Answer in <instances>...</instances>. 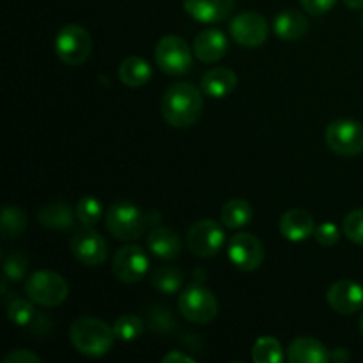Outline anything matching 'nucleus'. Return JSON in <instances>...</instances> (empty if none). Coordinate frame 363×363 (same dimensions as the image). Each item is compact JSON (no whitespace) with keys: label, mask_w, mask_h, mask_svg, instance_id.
Wrapping results in <instances>:
<instances>
[{"label":"nucleus","mask_w":363,"mask_h":363,"mask_svg":"<svg viewBox=\"0 0 363 363\" xmlns=\"http://www.w3.org/2000/svg\"><path fill=\"white\" fill-rule=\"evenodd\" d=\"M314 238L319 245H323V247H333V245L339 243L340 230L333 222H325L319 227H315Z\"/></svg>","instance_id":"33"},{"label":"nucleus","mask_w":363,"mask_h":363,"mask_svg":"<svg viewBox=\"0 0 363 363\" xmlns=\"http://www.w3.org/2000/svg\"><path fill=\"white\" fill-rule=\"evenodd\" d=\"M344 4H346L350 9L353 11H358V9H363V0H342Z\"/></svg>","instance_id":"39"},{"label":"nucleus","mask_w":363,"mask_h":363,"mask_svg":"<svg viewBox=\"0 0 363 363\" xmlns=\"http://www.w3.org/2000/svg\"><path fill=\"white\" fill-rule=\"evenodd\" d=\"M330 357H332V362L335 363H346L351 358V354L346 347H337V350H333L330 353Z\"/></svg>","instance_id":"38"},{"label":"nucleus","mask_w":363,"mask_h":363,"mask_svg":"<svg viewBox=\"0 0 363 363\" xmlns=\"http://www.w3.org/2000/svg\"><path fill=\"white\" fill-rule=\"evenodd\" d=\"M92 52V39L82 25H64L55 38V53L67 66H80Z\"/></svg>","instance_id":"7"},{"label":"nucleus","mask_w":363,"mask_h":363,"mask_svg":"<svg viewBox=\"0 0 363 363\" xmlns=\"http://www.w3.org/2000/svg\"><path fill=\"white\" fill-rule=\"evenodd\" d=\"M326 301L337 314H354L363 308V286L353 280H339L328 289Z\"/></svg>","instance_id":"14"},{"label":"nucleus","mask_w":363,"mask_h":363,"mask_svg":"<svg viewBox=\"0 0 363 363\" xmlns=\"http://www.w3.org/2000/svg\"><path fill=\"white\" fill-rule=\"evenodd\" d=\"M152 77V69L142 57H128L119 66V80L126 87L138 89L147 84Z\"/></svg>","instance_id":"23"},{"label":"nucleus","mask_w":363,"mask_h":363,"mask_svg":"<svg viewBox=\"0 0 363 363\" xmlns=\"http://www.w3.org/2000/svg\"><path fill=\"white\" fill-rule=\"evenodd\" d=\"M229 48L225 34L218 28H208V30L199 32L194 41V53L201 62L213 64L223 59Z\"/></svg>","instance_id":"17"},{"label":"nucleus","mask_w":363,"mask_h":363,"mask_svg":"<svg viewBox=\"0 0 363 363\" xmlns=\"http://www.w3.org/2000/svg\"><path fill=\"white\" fill-rule=\"evenodd\" d=\"M69 293L66 279L55 272H35L25 282V294L39 307H59Z\"/></svg>","instance_id":"4"},{"label":"nucleus","mask_w":363,"mask_h":363,"mask_svg":"<svg viewBox=\"0 0 363 363\" xmlns=\"http://www.w3.org/2000/svg\"><path fill=\"white\" fill-rule=\"evenodd\" d=\"M112 328L113 333H116V339L123 340V342H131V340H137L142 335V332H144V323H142V319L138 315L124 314L121 318H117Z\"/></svg>","instance_id":"29"},{"label":"nucleus","mask_w":363,"mask_h":363,"mask_svg":"<svg viewBox=\"0 0 363 363\" xmlns=\"http://www.w3.org/2000/svg\"><path fill=\"white\" fill-rule=\"evenodd\" d=\"M279 229L286 240L293 241V243H300V241H305L311 236H314V216L308 211H305V209L293 208L280 216Z\"/></svg>","instance_id":"15"},{"label":"nucleus","mask_w":363,"mask_h":363,"mask_svg":"<svg viewBox=\"0 0 363 363\" xmlns=\"http://www.w3.org/2000/svg\"><path fill=\"white\" fill-rule=\"evenodd\" d=\"M287 360L291 363H328L332 362V357L319 340L312 337H298L287 350Z\"/></svg>","instance_id":"19"},{"label":"nucleus","mask_w":363,"mask_h":363,"mask_svg":"<svg viewBox=\"0 0 363 363\" xmlns=\"http://www.w3.org/2000/svg\"><path fill=\"white\" fill-rule=\"evenodd\" d=\"M273 30L284 41H298L308 32V20L296 9H286L275 18Z\"/></svg>","instance_id":"21"},{"label":"nucleus","mask_w":363,"mask_h":363,"mask_svg":"<svg viewBox=\"0 0 363 363\" xmlns=\"http://www.w3.org/2000/svg\"><path fill=\"white\" fill-rule=\"evenodd\" d=\"M147 248L155 257L172 261L183 250V241L176 230L169 227H155L147 236Z\"/></svg>","instance_id":"18"},{"label":"nucleus","mask_w":363,"mask_h":363,"mask_svg":"<svg viewBox=\"0 0 363 363\" xmlns=\"http://www.w3.org/2000/svg\"><path fill=\"white\" fill-rule=\"evenodd\" d=\"M69 340L74 350L89 358L105 357L116 340L112 326L96 318H78L69 328Z\"/></svg>","instance_id":"2"},{"label":"nucleus","mask_w":363,"mask_h":363,"mask_svg":"<svg viewBox=\"0 0 363 363\" xmlns=\"http://www.w3.org/2000/svg\"><path fill=\"white\" fill-rule=\"evenodd\" d=\"M77 213L66 202H50L38 213V222L50 230H67L74 225Z\"/></svg>","instance_id":"22"},{"label":"nucleus","mask_w":363,"mask_h":363,"mask_svg":"<svg viewBox=\"0 0 363 363\" xmlns=\"http://www.w3.org/2000/svg\"><path fill=\"white\" fill-rule=\"evenodd\" d=\"M204 92L188 82H176L162 98V116L174 128H190L199 121L204 106Z\"/></svg>","instance_id":"1"},{"label":"nucleus","mask_w":363,"mask_h":363,"mask_svg":"<svg viewBox=\"0 0 363 363\" xmlns=\"http://www.w3.org/2000/svg\"><path fill=\"white\" fill-rule=\"evenodd\" d=\"M360 332H362V335H363V314H362V318H360Z\"/></svg>","instance_id":"40"},{"label":"nucleus","mask_w":363,"mask_h":363,"mask_svg":"<svg viewBox=\"0 0 363 363\" xmlns=\"http://www.w3.org/2000/svg\"><path fill=\"white\" fill-rule=\"evenodd\" d=\"M163 363H177V362H181V363H194L195 360L191 357H188V354H184V353H181V351H170V353H167L165 357H163V360H162Z\"/></svg>","instance_id":"37"},{"label":"nucleus","mask_w":363,"mask_h":363,"mask_svg":"<svg viewBox=\"0 0 363 363\" xmlns=\"http://www.w3.org/2000/svg\"><path fill=\"white\" fill-rule=\"evenodd\" d=\"M112 272L123 284H137L147 275L149 257L137 245H126L113 255Z\"/></svg>","instance_id":"11"},{"label":"nucleus","mask_w":363,"mask_h":363,"mask_svg":"<svg viewBox=\"0 0 363 363\" xmlns=\"http://www.w3.org/2000/svg\"><path fill=\"white\" fill-rule=\"evenodd\" d=\"M254 218V209L245 199H233L222 209V223L227 229H243Z\"/></svg>","instance_id":"24"},{"label":"nucleus","mask_w":363,"mask_h":363,"mask_svg":"<svg viewBox=\"0 0 363 363\" xmlns=\"http://www.w3.org/2000/svg\"><path fill=\"white\" fill-rule=\"evenodd\" d=\"M28 269V257L23 254V252H13L9 257H6L4 261V275L9 280H18L25 279Z\"/></svg>","instance_id":"31"},{"label":"nucleus","mask_w":363,"mask_h":363,"mask_svg":"<svg viewBox=\"0 0 363 363\" xmlns=\"http://www.w3.org/2000/svg\"><path fill=\"white\" fill-rule=\"evenodd\" d=\"M342 233L354 245H363V208L354 209L344 218Z\"/></svg>","instance_id":"32"},{"label":"nucleus","mask_w":363,"mask_h":363,"mask_svg":"<svg viewBox=\"0 0 363 363\" xmlns=\"http://www.w3.org/2000/svg\"><path fill=\"white\" fill-rule=\"evenodd\" d=\"M362 23H363V14H362Z\"/></svg>","instance_id":"41"},{"label":"nucleus","mask_w":363,"mask_h":363,"mask_svg":"<svg viewBox=\"0 0 363 363\" xmlns=\"http://www.w3.org/2000/svg\"><path fill=\"white\" fill-rule=\"evenodd\" d=\"M227 255L238 269L250 273L261 268L264 261V247L254 234L240 233L227 241Z\"/></svg>","instance_id":"10"},{"label":"nucleus","mask_w":363,"mask_h":363,"mask_svg":"<svg viewBox=\"0 0 363 363\" xmlns=\"http://www.w3.org/2000/svg\"><path fill=\"white\" fill-rule=\"evenodd\" d=\"M194 50H190L188 43L179 35H165L156 43L155 60L156 66L170 77H181L188 73L194 64Z\"/></svg>","instance_id":"5"},{"label":"nucleus","mask_w":363,"mask_h":363,"mask_svg":"<svg viewBox=\"0 0 363 363\" xmlns=\"http://www.w3.org/2000/svg\"><path fill=\"white\" fill-rule=\"evenodd\" d=\"M39 362H41V358L28 350L11 351L9 354L4 357V363H39Z\"/></svg>","instance_id":"36"},{"label":"nucleus","mask_w":363,"mask_h":363,"mask_svg":"<svg viewBox=\"0 0 363 363\" xmlns=\"http://www.w3.org/2000/svg\"><path fill=\"white\" fill-rule=\"evenodd\" d=\"M238 77L229 67H213L206 71L201 80V91L209 98H225L236 89Z\"/></svg>","instance_id":"20"},{"label":"nucleus","mask_w":363,"mask_h":363,"mask_svg":"<svg viewBox=\"0 0 363 363\" xmlns=\"http://www.w3.org/2000/svg\"><path fill=\"white\" fill-rule=\"evenodd\" d=\"M74 213H77V220L82 225L94 227L103 215V204L99 199L87 195V197H82L78 201V204L74 206Z\"/></svg>","instance_id":"28"},{"label":"nucleus","mask_w":363,"mask_h":363,"mask_svg":"<svg viewBox=\"0 0 363 363\" xmlns=\"http://www.w3.org/2000/svg\"><path fill=\"white\" fill-rule=\"evenodd\" d=\"M326 145L335 155L353 158L363 152V124L353 119H335L325 131Z\"/></svg>","instance_id":"8"},{"label":"nucleus","mask_w":363,"mask_h":363,"mask_svg":"<svg viewBox=\"0 0 363 363\" xmlns=\"http://www.w3.org/2000/svg\"><path fill=\"white\" fill-rule=\"evenodd\" d=\"M252 360L255 363H280L284 360V350L275 337H261L254 344Z\"/></svg>","instance_id":"27"},{"label":"nucleus","mask_w":363,"mask_h":363,"mask_svg":"<svg viewBox=\"0 0 363 363\" xmlns=\"http://www.w3.org/2000/svg\"><path fill=\"white\" fill-rule=\"evenodd\" d=\"M339 0H301V6L312 16H321L332 11Z\"/></svg>","instance_id":"35"},{"label":"nucleus","mask_w":363,"mask_h":363,"mask_svg":"<svg viewBox=\"0 0 363 363\" xmlns=\"http://www.w3.org/2000/svg\"><path fill=\"white\" fill-rule=\"evenodd\" d=\"M151 284L163 294L179 293L183 289L184 275L174 266H160L151 277Z\"/></svg>","instance_id":"25"},{"label":"nucleus","mask_w":363,"mask_h":363,"mask_svg":"<svg viewBox=\"0 0 363 363\" xmlns=\"http://www.w3.org/2000/svg\"><path fill=\"white\" fill-rule=\"evenodd\" d=\"M174 315L172 312H169L165 308V305H162V307L155 308V311L151 312V326L152 330H169L174 326Z\"/></svg>","instance_id":"34"},{"label":"nucleus","mask_w":363,"mask_h":363,"mask_svg":"<svg viewBox=\"0 0 363 363\" xmlns=\"http://www.w3.org/2000/svg\"><path fill=\"white\" fill-rule=\"evenodd\" d=\"M4 240H16L27 229V215L18 206H6L2 209V222H0Z\"/></svg>","instance_id":"26"},{"label":"nucleus","mask_w":363,"mask_h":363,"mask_svg":"<svg viewBox=\"0 0 363 363\" xmlns=\"http://www.w3.org/2000/svg\"><path fill=\"white\" fill-rule=\"evenodd\" d=\"M179 312L195 325H208L218 314L216 296L202 284H190L181 291Z\"/></svg>","instance_id":"6"},{"label":"nucleus","mask_w":363,"mask_h":363,"mask_svg":"<svg viewBox=\"0 0 363 363\" xmlns=\"http://www.w3.org/2000/svg\"><path fill=\"white\" fill-rule=\"evenodd\" d=\"M108 233L119 241H137L144 236L147 227V213L128 201H117L105 216Z\"/></svg>","instance_id":"3"},{"label":"nucleus","mask_w":363,"mask_h":363,"mask_svg":"<svg viewBox=\"0 0 363 363\" xmlns=\"http://www.w3.org/2000/svg\"><path fill=\"white\" fill-rule=\"evenodd\" d=\"M225 245V233L215 220H199L190 227L186 234V247L197 257H213Z\"/></svg>","instance_id":"9"},{"label":"nucleus","mask_w":363,"mask_h":363,"mask_svg":"<svg viewBox=\"0 0 363 363\" xmlns=\"http://www.w3.org/2000/svg\"><path fill=\"white\" fill-rule=\"evenodd\" d=\"M184 11L199 23H218L234 9V0H183Z\"/></svg>","instance_id":"16"},{"label":"nucleus","mask_w":363,"mask_h":363,"mask_svg":"<svg viewBox=\"0 0 363 363\" xmlns=\"http://www.w3.org/2000/svg\"><path fill=\"white\" fill-rule=\"evenodd\" d=\"M229 30L230 38L238 45L245 46V48H255V46H261L268 38V21L259 13L247 11V13L238 14L230 21Z\"/></svg>","instance_id":"13"},{"label":"nucleus","mask_w":363,"mask_h":363,"mask_svg":"<svg viewBox=\"0 0 363 363\" xmlns=\"http://www.w3.org/2000/svg\"><path fill=\"white\" fill-rule=\"evenodd\" d=\"M34 301L32 300H21V298H16V300L11 301L7 305V315H9V321L16 326H28L32 321H34Z\"/></svg>","instance_id":"30"},{"label":"nucleus","mask_w":363,"mask_h":363,"mask_svg":"<svg viewBox=\"0 0 363 363\" xmlns=\"http://www.w3.org/2000/svg\"><path fill=\"white\" fill-rule=\"evenodd\" d=\"M71 254L77 257L85 266H101L108 257V245L105 238L92 229H82L74 233V236L69 241Z\"/></svg>","instance_id":"12"}]
</instances>
